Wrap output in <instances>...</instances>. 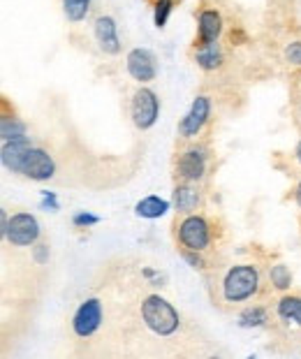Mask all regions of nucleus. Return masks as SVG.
Returning <instances> with one entry per match:
<instances>
[{"label":"nucleus","mask_w":301,"mask_h":359,"mask_svg":"<svg viewBox=\"0 0 301 359\" xmlns=\"http://www.w3.org/2000/svg\"><path fill=\"white\" fill-rule=\"evenodd\" d=\"M98 223H100V218L93 216V213H86V211H79V213H74V216H72V225L74 227H93Z\"/></svg>","instance_id":"25"},{"label":"nucleus","mask_w":301,"mask_h":359,"mask_svg":"<svg viewBox=\"0 0 301 359\" xmlns=\"http://www.w3.org/2000/svg\"><path fill=\"white\" fill-rule=\"evenodd\" d=\"M137 320L146 332L160 341H174L183 330L179 309L160 292H144L139 297Z\"/></svg>","instance_id":"5"},{"label":"nucleus","mask_w":301,"mask_h":359,"mask_svg":"<svg viewBox=\"0 0 301 359\" xmlns=\"http://www.w3.org/2000/svg\"><path fill=\"white\" fill-rule=\"evenodd\" d=\"M260 255H262V262H265L267 280H269V285H272L274 294L288 292V290L295 287V278H292L290 266L285 264L283 259L274 253V250L260 248Z\"/></svg>","instance_id":"16"},{"label":"nucleus","mask_w":301,"mask_h":359,"mask_svg":"<svg viewBox=\"0 0 301 359\" xmlns=\"http://www.w3.org/2000/svg\"><path fill=\"white\" fill-rule=\"evenodd\" d=\"M218 170V154L213 140L176 142L172 156V181H190L213 188V177Z\"/></svg>","instance_id":"4"},{"label":"nucleus","mask_w":301,"mask_h":359,"mask_svg":"<svg viewBox=\"0 0 301 359\" xmlns=\"http://www.w3.org/2000/svg\"><path fill=\"white\" fill-rule=\"evenodd\" d=\"M225 17L215 3H202L195 12V37L190 47H204V44L220 42L225 35Z\"/></svg>","instance_id":"10"},{"label":"nucleus","mask_w":301,"mask_h":359,"mask_svg":"<svg viewBox=\"0 0 301 359\" xmlns=\"http://www.w3.org/2000/svg\"><path fill=\"white\" fill-rule=\"evenodd\" d=\"M60 7H63V14L69 24H81L88 19L93 0H60Z\"/></svg>","instance_id":"22"},{"label":"nucleus","mask_w":301,"mask_h":359,"mask_svg":"<svg viewBox=\"0 0 301 359\" xmlns=\"http://www.w3.org/2000/svg\"><path fill=\"white\" fill-rule=\"evenodd\" d=\"M0 220H3V243H10L12 248L26 250L33 248L37 241H42V225L30 211H14L7 209L0 211Z\"/></svg>","instance_id":"8"},{"label":"nucleus","mask_w":301,"mask_h":359,"mask_svg":"<svg viewBox=\"0 0 301 359\" xmlns=\"http://www.w3.org/2000/svg\"><path fill=\"white\" fill-rule=\"evenodd\" d=\"M236 325L241 330H265L269 327V320H272V299L269 302H255L250 306L241 309L234 313Z\"/></svg>","instance_id":"17"},{"label":"nucleus","mask_w":301,"mask_h":359,"mask_svg":"<svg viewBox=\"0 0 301 359\" xmlns=\"http://www.w3.org/2000/svg\"><path fill=\"white\" fill-rule=\"evenodd\" d=\"M167 211H169V202L162 200V197H158V195H149V197H144V200H139L135 204V213L139 218L156 220V218L165 216Z\"/></svg>","instance_id":"21"},{"label":"nucleus","mask_w":301,"mask_h":359,"mask_svg":"<svg viewBox=\"0 0 301 359\" xmlns=\"http://www.w3.org/2000/svg\"><path fill=\"white\" fill-rule=\"evenodd\" d=\"M215 126V97L208 93H197L185 116L176 126V142L213 140Z\"/></svg>","instance_id":"6"},{"label":"nucleus","mask_w":301,"mask_h":359,"mask_svg":"<svg viewBox=\"0 0 301 359\" xmlns=\"http://www.w3.org/2000/svg\"><path fill=\"white\" fill-rule=\"evenodd\" d=\"M128 111H130L133 126L137 130H142V133H146V130H151L158 123L160 95L149 86V83H139V86L133 90V95H130Z\"/></svg>","instance_id":"9"},{"label":"nucleus","mask_w":301,"mask_h":359,"mask_svg":"<svg viewBox=\"0 0 301 359\" xmlns=\"http://www.w3.org/2000/svg\"><path fill=\"white\" fill-rule=\"evenodd\" d=\"M299 225H301V216H299Z\"/></svg>","instance_id":"28"},{"label":"nucleus","mask_w":301,"mask_h":359,"mask_svg":"<svg viewBox=\"0 0 301 359\" xmlns=\"http://www.w3.org/2000/svg\"><path fill=\"white\" fill-rule=\"evenodd\" d=\"M58 174V160L49 149L42 144L33 142V147L26 151L23 156L17 177L30 179V181H51Z\"/></svg>","instance_id":"11"},{"label":"nucleus","mask_w":301,"mask_h":359,"mask_svg":"<svg viewBox=\"0 0 301 359\" xmlns=\"http://www.w3.org/2000/svg\"><path fill=\"white\" fill-rule=\"evenodd\" d=\"M93 40H95L98 49L105 53V56H119L123 51V42L119 35V21H116L112 14L100 12L93 19Z\"/></svg>","instance_id":"14"},{"label":"nucleus","mask_w":301,"mask_h":359,"mask_svg":"<svg viewBox=\"0 0 301 359\" xmlns=\"http://www.w3.org/2000/svg\"><path fill=\"white\" fill-rule=\"evenodd\" d=\"M213 188L202 186V183H190V181H174L172 190V206L174 213H195L206 211L211 204Z\"/></svg>","instance_id":"12"},{"label":"nucleus","mask_w":301,"mask_h":359,"mask_svg":"<svg viewBox=\"0 0 301 359\" xmlns=\"http://www.w3.org/2000/svg\"><path fill=\"white\" fill-rule=\"evenodd\" d=\"M285 202H292L299 209V213H301V177L292 181L288 195H285Z\"/></svg>","instance_id":"26"},{"label":"nucleus","mask_w":301,"mask_h":359,"mask_svg":"<svg viewBox=\"0 0 301 359\" xmlns=\"http://www.w3.org/2000/svg\"><path fill=\"white\" fill-rule=\"evenodd\" d=\"M267 334L276 353H292L301 348V290L292 287L288 292L272 297V320Z\"/></svg>","instance_id":"3"},{"label":"nucleus","mask_w":301,"mask_h":359,"mask_svg":"<svg viewBox=\"0 0 301 359\" xmlns=\"http://www.w3.org/2000/svg\"><path fill=\"white\" fill-rule=\"evenodd\" d=\"M107 323V302L102 294L86 297L69 318V334L74 343H91L105 330Z\"/></svg>","instance_id":"7"},{"label":"nucleus","mask_w":301,"mask_h":359,"mask_svg":"<svg viewBox=\"0 0 301 359\" xmlns=\"http://www.w3.org/2000/svg\"><path fill=\"white\" fill-rule=\"evenodd\" d=\"M281 63L290 70V77L301 72V35H295V37L290 35V40L283 42Z\"/></svg>","instance_id":"20"},{"label":"nucleus","mask_w":301,"mask_h":359,"mask_svg":"<svg viewBox=\"0 0 301 359\" xmlns=\"http://www.w3.org/2000/svg\"><path fill=\"white\" fill-rule=\"evenodd\" d=\"M290 116L297 133L301 135V72L290 77Z\"/></svg>","instance_id":"23"},{"label":"nucleus","mask_w":301,"mask_h":359,"mask_svg":"<svg viewBox=\"0 0 301 359\" xmlns=\"http://www.w3.org/2000/svg\"><path fill=\"white\" fill-rule=\"evenodd\" d=\"M227 236L229 232L225 220L215 211L206 209L195 213H174L172 218V239L176 253H204L220 259Z\"/></svg>","instance_id":"2"},{"label":"nucleus","mask_w":301,"mask_h":359,"mask_svg":"<svg viewBox=\"0 0 301 359\" xmlns=\"http://www.w3.org/2000/svg\"><path fill=\"white\" fill-rule=\"evenodd\" d=\"M126 72L137 83H151L158 79V58L146 47H135L126 53Z\"/></svg>","instance_id":"15"},{"label":"nucleus","mask_w":301,"mask_h":359,"mask_svg":"<svg viewBox=\"0 0 301 359\" xmlns=\"http://www.w3.org/2000/svg\"><path fill=\"white\" fill-rule=\"evenodd\" d=\"M272 165H274V170L283 172L290 181L301 177V135H299V142L290 151H285V154L278 151V154L272 156Z\"/></svg>","instance_id":"19"},{"label":"nucleus","mask_w":301,"mask_h":359,"mask_svg":"<svg viewBox=\"0 0 301 359\" xmlns=\"http://www.w3.org/2000/svg\"><path fill=\"white\" fill-rule=\"evenodd\" d=\"M190 60L195 63L197 70H202L208 77L222 74L229 65V49L225 42L204 44V47H190Z\"/></svg>","instance_id":"13"},{"label":"nucleus","mask_w":301,"mask_h":359,"mask_svg":"<svg viewBox=\"0 0 301 359\" xmlns=\"http://www.w3.org/2000/svg\"><path fill=\"white\" fill-rule=\"evenodd\" d=\"M176 7V0H153L151 3V10H153V26L158 30L167 26L169 17H172Z\"/></svg>","instance_id":"24"},{"label":"nucleus","mask_w":301,"mask_h":359,"mask_svg":"<svg viewBox=\"0 0 301 359\" xmlns=\"http://www.w3.org/2000/svg\"><path fill=\"white\" fill-rule=\"evenodd\" d=\"M146 3H149V5H151V3H153V0H146Z\"/></svg>","instance_id":"27"},{"label":"nucleus","mask_w":301,"mask_h":359,"mask_svg":"<svg viewBox=\"0 0 301 359\" xmlns=\"http://www.w3.org/2000/svg\"><path fill=\"white\" fill-rule=\"evenodd\" d=\"M202 278L213 309L232 313V316L255 302H269L274 297V290L267 280L260 246H253L250 259L225 262V257H222L211 271L202 273Z\"/></svg>","instance_id":"1"},{"label":"nucleus","mask_w":301,"mask_h":359,"mask_svg":"<svg viewBox=\"0 0 301 359\" xmlns=\"http://www.w3.org/2000/svg\"><path fill=\"white\" fill-rule=\"evenodd\" d=\"M0 135H3V142L19 140V137L28 135L26 121L19 116L17 107L7 100V97H3V104H0Z\"/></svg>","instance_id":"18"}]
</instances>
